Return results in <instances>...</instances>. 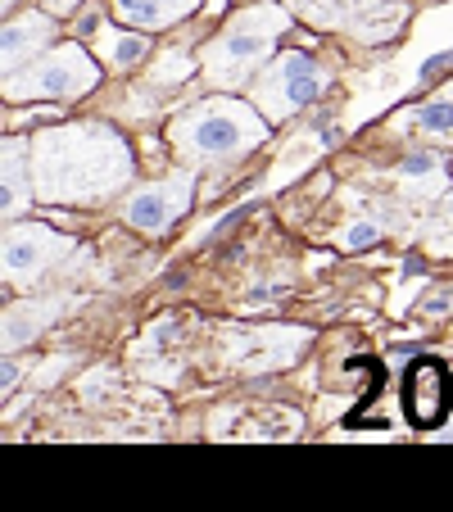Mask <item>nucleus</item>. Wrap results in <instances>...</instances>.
Instances as JSON below:
<instances>
[{
  "label": "nucleus",
  "instance_id": "f257e3e1",
  "mask_svg": "<svg viewBox=\"0 0 453 512\" xmlns=\"http://www.w3.org/2000/svg\"><path fill=\"white\" fill-rule=\"evenodd\" d=\"M132 177V145L109 123L82 118L32 136V182L46 204H105L132 186Z\"/></svg>",
  "mask_w": 453,
  "mask_h": 512
},
{
  "label": "nucleus",
  "instance_id": "f03ea898",
  "mask_svg": "<svg viewBox=\"0 0 453 512\" xmlns=\"http://www.w3.org/2000/svg\"><path fill=\"white\" fill-rule=\"evenodd\" d=\"M272 123L263 118L259 105H245L236 96H209L200 105H191L186 114H177V123L168 127L177 159L191 168H227L236 159H245L250 150H259L268 141Z\"/></svg>",
  "mask_w": 453,
  "mask_h": 512
},
{
  "label": "nucleus",
  "instance_id": "7ed1b4c3",
  "mask_svg": "<svg viewBox=\"0 0 453 512\" xmlns=\"http://www.w3.org/2000/svg\"><path fill=\"white\" fill-rule=\"evenodd\" d=\"M286 28H290V14L281 10V5L236 10L232 19L218 28V37L204 41V50H200L204 82L218 91L250 87V82L259 78V68L272 59V50H277Z\"/></svg>",
  "mask_w": 453,
  "mask_h": 512
},
{
  "label": "nucleus",
  "instance_id": "20e7f679",
  "mask_svg": "<svg viewBox=\"0 0 453 512\" xmlns=\"http://www.w3.org/2000/svg\"><path fill=\"white\" fill-rule=\"evenodd\" d=\"M100 68L78 41L41 50L32 64H23L19 73H5V100L23 105V100H78L87 91H96Z\"/></svg>",
  "mask_w": 453,
  "mask_h": 512
},
{
  "label": "nucleus",
  "instance_id": "39448f33",
  "mask_svg": "<svg viewBox=\"0 0 453 512\" xmlns=\"http://www.w3.org/2000/svg\"><path fill=\"white\" fill-rule=\"evenodd\" d=\"M331 73L304 50H281L259 68V78L250 82V100L263 109L268 123H286L299 109H309L313 100L327 91Z\"/></svg>",
  "mask_w": 453,
  "mask_h": 512
},
{
  "label": "nucleus",
  "instance_id": "423d86ee",
  "mask_svg": "<svg viewBox=\"0 0 453 512\" xmlns=\"http://www.w3.org/2000/svg\"><path fill=\"white\" fill-rule=\"evenodd\" d=\"M68 254H73V241H68L64 232H55V227H46V223H23V218H14V223H5V263H0L5 286H23V290L37 286Z\"/></svg>",
  "mask_w": 453,
  "mask_h": 512
},
{
  "label": "nucleus",
  "instance_id": "0eeeda50",
  "mask_svg": "<svg viewBox=\"0 0 453 512\" xmlns=\"http://www.w3.org/2000/svg\"><path fill=\"white\" fill-rule=\"evenodd\" d=\"M191 200H195V177L191 173L159 177V182L136 186V191L123 200V223L141 236H164L168 227L191 209Z\"/></svg>",
  "mask_w": 453,
  "mask_h": 512
},
{
  "label": "nucleus",
  "instance_id": "6e6552de",
  "mask_svg": "<svg viewBox=\"0 0 453 512\" xmlns=\"http://www.w3.org/2000/svg\"><path fill=\"white\" fill-rule=\"evenodd\" d=\"M449 368L444 363H435V358H417L413 368H408L404 377V408L408 417H413L422 431H431L435 422L444 417V408H449Z\"/></svg>",
  "mask_w": 453,
  "mask_h": 512
},
{
  "label": "nucleus",
  "instance_id": "1a4fd4ad",
  "mask_svg": "<svg viewBox=\"0 0 453 512\" xmlns=\"http://www.w3.org/2000/svg\"><path fill=\"white\" fill-rule=\"evenodd\" d=\"M50 41H55V14L50 10H28L5 19V41H0L5 73H19L23 64H32L41 50H50Z\"/></svg>",
  "mask_w": 453,
  "mask_h": 512
},
{
  "label": "nucleus",
  "instance_id": "9d476101",
  "mask_svg": "<svg viewBox=\"0 0 453 512\" xmlns=\"http://www.w3.org/2000/svg\"><path fill=\"white\" fill-rule=\"evenodd\" d=\"M0 213L5 223L23 218L37 200V182H32V141H19V136H5V155H0Z\"/></svg>",
  "mask_w": 453,
  "mask_h": 512
},
{
  "label": "nucleus",
  "instance_id": "9b49d317",
  "mask_svg": "<svg viewBox=\"0 0 453 512\" xmlns=\"http://www.w3.org/2000/svg\"><path fill=\"white\" fill-rule=\"evenodd\" d=\"M109 5H114L118 23L141 28V32H164L200 10V0H109Z\"/></svg>",
  "mask_w": 453,
  "mask_h": 512
},
{
  "label": "nucleus",
  "instance_id": "f8f14e48",
  "mask_svg": "<svg viewBox=\"0 0 453 512\" xmlns=\"http://www.w3.org/2000/svg\"><path fill=\"white\" fill-rule=\"evenodd\" d=\"M64 309V300H19L10 313H5V354L23 349L41 327H46L55 313Z\"/></svg>",
  "mask_w": 453,
  "mask_h": 512
},
{
  "label": "nucleus",
  "instance_id": "ddd939ff",
  "mask_svg": "<svg viewBox=\"0 0 453 512\" xmlns=\"http://www.w3.org/2000/svg\"><path fill=\"white\" fill-rule=\"evenodd\" d=\"M96 50H100V59H105V68L123 73V68H136L145 55H150V41L141 37V28L123 32V28H114V23H100L96 28Z\"/></svg>",
  "mask_w": 453,
  "mask_h": 512
},
{
  "label": "nucleus",
  "instance_id": "4468645a",
  "mask_svg": "<svg viewBox=\"0 0 453 512\" xmlns=\"http://www.w3.org/2000/svg\"><path fill=\"white\" fill-rule=\"evenodd\" d=\"M399 186L417 200H431V195L444 191V155L435 150H408V159L399 164Z\"/></svg>",
  "mask_w": 453,
  "mask_h": 512
},
{
  "label": "nucleus",
  "instance_id": "2eb2a0df",
  "mask_svg": "<svg viewBox=\"0 0 453 512\" xmlns=\"http://www.w3.org/2000/svg\"><path fill=\"white\" fill-rule=\"evenodd\" d=\"M367 14H358L354 19V32L363 41H386L395 37V28L404 23V5H395V0H376V5H363Z\"/></svg>",
  "mask_w": 453,
  "mask_h": 512
},
{
  "label": "nucleus",
  "instance_id": "dca6fc26",
  "mask_svg": "<svg viewBox=\"0 0 453 512\" xmlns=\"http://www.w3.org/2000/svg\"><path fill=\"white\" fill-rule=\"evenodd\" d=\"M404 123H413L417 132H426V136H453V87L440 91V96H431V100H422Z\"/></svg>",
  "mask_w": 453,
  "mask_h": 512
},
{
  "label": "nucleus",
  "instance_id": "f3484780",
  "mask_svg": "<svg viewBox=\"0 0 453 512\" xmlns=\"http://www.w3.org/2000/svg\"><path fill=\"white\" fill-rule=\"evenodd\" d=\"M426 245H431V250L453 254V191L444 195L440 209L431 213V223H426Z\"/></svg>",
  "mask_w": 453,
  "mask_h": 512
},
{
  "label": "nucleus",
  "instance_id": "a211bd4d",
  "mask_svg": "<svg viewBox=\"0 0 453 512\" xmlns=\"http://www.w3.org/2000/svg\"><path fill=\"white\" fill-rule=\"evenodd\" d=\"M299 5L313 23H345L354 19V5H363V0H299Z\"/></svg>",
  "mask_w": 453,
  "mask_h": 512
},
{
  "label": "nucleus",
  "instance_id": "6ab92c4d",
  "mask_svg": "<svg viewBox=\"0 0 453 512\" xmlns=\"http://www.w3.org/2000/svg\"><path fill=\"white\" fill-rule=\"evenodd\" d=\"M191 68H195L191 55H177V50H173V55L159 59V68L150 73V82H164V87H173V82H182L186 73H191Z\"/></svg>",
  "mask_w": 453,
  "mask_h": 512
},
{
  "label": "nucleus",
  "instance_id": "aec40b11",
  "mask_svg": "<svg viewBox=\"0 0 453 512\" xmlns=\"http://www.w3.org/2000/svg\"><path fill=\"white\" fill-rule=\"evenodd\" d=\"M376 236H381V227H376V223H358V227H349V232H345V245H349V250H363V245H372Z\"/></svg>",
  "mask_w": 453,
  "mask_h": 512
},
{
  "label": "nucleus",
  "instance_id": "412c9836",
  "mask_svg": "<svg viewBox=\"0 0 453 512\" xmlns=\"http://www.w3.org/2000/svg\"><path fill=\"white\" fill-rule=\"evenodd\" d=\"M78 5H82V0H46V10L55 14V19H64V14H73V10H78Z\"/></svg>",
  "mask_w": 453,
  "mask_h": 512
},
{
  "label": "nucleus",
  "instance_id": "4be33fe9",
  "mask_svg": "<svg viewBox=\"0 0 453 512\" xmlns=\"http://www.w3.org/2000/svg\"><path fill=\"white\" fill-rule=\"evenodd\" d=\"M444 440H453V422H449V431H444Z\"/></svg>",
  "mask_w": 453,
  "mask_h": 512
},
{
  "label": "nucleus",
  "instance_id": "5701e85b",
  "mask_svg": "<svg viewBox=\"0 0 453 512\" xmlns=\"http://www.w3.org/2000/svg\"><path fill=\"white\" fill-rule=\"evenodd\" d=\"M10 5H14V0H5V14H10Z\"/></svg>",
  "mask_w": 453,
  "mask_h": 512
},
{
  "label": "nucleus",
  "instance_id": "b1692460",
  "mask_svg": "<svg viewBox=\"0 0 453 512\" xmlns=\"http://www.w3.org/2000/svg\"><path fill=\"white\" fill-rule=\"evenodd\" d=\"M363 5H376V0H363Z\"/></svg>",
  "mask_w": 453,
  "mask_h": 512
}]
</instances>
